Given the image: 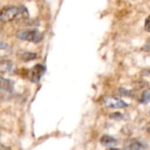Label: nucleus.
I'll return each mask as SVG.
<instances>
[{
	"label": "nucleus",
	"mask_w": 150,
	"mask_h": 150,
	"mask_svg": "<svg viewBox=\"0 0 150 150\" xmlns=\"http://www.w3.org/2000/svg\"><path fill=\"white\" fill-rule=\"evenodd\" d=\"M29 17V11L24 5H8L1 9L0 19L2 22L25 19Z\"/></svg>",
	"instance_id": "nucleus-1"
},
{
	"label": "nucleus",
	"mask_w": 150,
	"mask_h": 150,
	"mask_svg": "<svg viewBox=\"0 0 150 150\" xmlns=\"http://www.w3.org/2000/svg\"><path fill=\"white\" fill-rule=\"evenodd\" d=\"M16 37L21 40L39 43L42 40L43 35L37 29H21L16 33Z\"/></svg>",
	"instance_id": "nucleus-2"
},
{
	"label": "nucleus",
	"mask_w": 150,
	"mask_h": 150,
	"mask_svg": "<svg viewBox=\"0 0 150 150\" xmlns=\"http://www.w3.org/2000/svg\"><path fill=\"white\" fill-rule=\"evenodd\" d=\"M104 106H105L106 108H111V109H121V108H125L127 107V104L126 102H124L122 99L116 98V97H105L103 101H102Z\"/></svg>",
	"instance_id": "nucleus-3"
},
{
	"label": "nucleus",
	"mask_w": 150,
	"mask_h": 150,
	"mask_svg": "<svg viewBox=\"0 0 150 150\" xmlns=\"http://www.w3.org/2000/svg\"><path fill=\"white\" fill-rule=\"evenodd\" d=\"M45 72V67L40 65V64H37L33 67V69L31 71V76H30V79L32 82L33 83H38L40 79V77L42 76V75Z\"/></svg>",
	"instance_id": "nucleus-4"
},
{
	"label": "nucleus",
	"mask_w": 150,
	"mask_h": 150,
	"mask_svg": "<svg viewBox=\"0 0 150 150\" xmlns=\"http://www.w3.org/2000/svg\"><path fill=\"white\" fill-rule=\"evenodd\" d=\"M144 149H145L144 144L136 139L128 140L124 144V149L125 150H143Z\"/></svg>",
	"instance_id": "nucleus-5"
},
{
	"label": "nucleus",
	"mask_w": 150,
	"mask_h": 150,
	"mask_svg": "<svg viewBox=\"0 0 150 150\" xmlns=\"http://www.w3.org/2000/svg\"><path fill=\"white\" fill-rule=\"evenodd\" d=\"M100 143L103 145V146H105V147H110V148H112L113 146H115L117 144V141L114 137L112 136H110V135H103L100 139Z\"/></svg>",
	"instance_id": "nucleus-6"
},
{
	"label": "nucleus",
	"mask_w": 150,
	"mask_h": 150,
	"mask_svg": "<svg viewBox=\"0 0 150 150\" xmlns=\"http://www.w3.org/2000/svg\"><path fill=\"white\" fill-rule=\"evenodd\" d=\"M12 69V63L9 60L5 59H1V63H0V71L2 74L8 73Z\"/></svg>",
	"instance_id": "nucleus-7"
},
{
	"label": "nucleus",
	"mask_w": 150,
	"mask_h": 150,
	"mask_svg": "<svg viewBox=\"0 0 150 150\" xmlns=\"http://www.w3.org/2000/svg\"><path fill=\"white\" fill-rule=\"evenodd\" d=\"M13 88V83L9 79H4V77H1V89L4 91L10 92L12 91Z\"/></svg>",
	"instance_id": "nucleus-8"
},
{
	"label": "nucleus",
	"mask_w": 150,
	"mask_h": 150,
	"mask_svg": "<svg viewBox=\"0 0 150 150\" xmlns=\"http://www.w3.org/2000/svg\"><path fill=\"white\" fill-rule=\"evenodd\" d=\"M36 58H37V54L35 53H32V52H25L20 56V59L23 60L24 62H30Z\"/></svg>",
	"instance_id": "nucleus-9"
},
{
	"label": "nucleus",
	"mask_w": 150,
	"mask_h": 150,
	"mask_svg": "<svg viewBox=\"0 0 150 150\" xmlns=\"http://www.w3.org/2000/svg\"><path fill=\"white\" fill-rule=\"evenodd\" d=\"M150 101V88L145 90L142 94V97L140 98V102L142 103V104H147Z\"/></svg>",
	"instance_id": "nucleus-10"
},
{
	"label": "nucleus",
	"mask_w": 150,
	"mask_h": 150,
	"mask_svg": "<svg viewBox=\"0 0 150 150\" xmlns=\"http://www.w3.org/2000/svg\"><path fill=\"white\" fill-rule=\"evenodd\" d=\"M109 118L112 119V120H121L123 119V114L121 112H115L110 113L109 114Z\"/></svg>",
	"instance_id": "nucleus-11"
},
{
	"label": "nucleus",
	"mask_w": 150,
	"mask_h": 150,
	"mask_svg": "<svg viewBox=\"0 0 150 150\" xmlns=\"http://www.w3.org/2000/svg\"><path fill=\"white\" fill-rule=\"evenodd\" d=\"M119 91H120V93L121 95H123V96H131V95H132V91H131L126 90V89H123V88L120 89Z\"/></svg>",
	"instance_id": "nucleus-12"
},
{
	"label": "nucleus",
	"mask_w": 150,
	"mask_h": 150,
	"mask_svg": "<svg viewBox=\"0 0 150 150\" xmlns=\"http://www.w3.org/2000/svg\"><path fill=\"white\" fill-rule=\"evenodd\" d=\"M144 27H145V30H146L147 32L150 33V15L146 18V20H145Z\"/></svg>",
	"instance_id": "nucleus-13"
},
{
	"label": "nucleus",
	"mask_w": 150,
	"mask_h": 150,
	"mask_svg": "<svg viewBox=\"0 0 150 150\" xmlns=\"http://www.w3.org/2000/svg\"><path fill=\"white\" fill-rule=\"evenodd\" d=\"M142 49L146 52H150V38L146 41V43L144 44Z\"/></svg>",
	"instance_id": "nucleus-14"
},
{
	"label": "nucleus",
	"mask_w": 150,
	"mask_h": 150,
	"mask_svg": "<svg viewBox=\"0 0 150 150\" xmlns=\"http://www.w3.org/2000/svg\"><path fill=\"white\" fill-rule=\"evenodd\" d=\"M146 131H147L148 133H149V134H150V121H149V123L148 124V126H147V128H146Z\"/></svg>",
	"instance_id": "nucleus-15"
},
{
	"label": "nucleus",
	"mask_w": 150,
	"mask_h": 150,
	"mask_svg": "<svg viewBox=\"0 0 150 150\" xmlns=\"http://www.w3.org/2000/svg\"><path fill=\"white\" fill-rule=\"evenodd\" d=\"M106 150H121V149H116V148H109V149H107Z\"/></svg>",
	"instance_id": "nucleus-16"
},
{
	"label": "nucleus",
	"mask_w": 150,
	"mask_h": 150,
	"mask_svg": "<svg viewBox=\"0 0 150 150\" xmlns=\"http://www.w3.org/2000/svg\"><path fill=\"white\" fill-rule=\"evenodd\" d=\"M148 75H149V76H150V70L149 71V72H148Z\"/></svg>",
	"instance_id": "nucleus-17"
}]
</instances>
